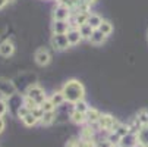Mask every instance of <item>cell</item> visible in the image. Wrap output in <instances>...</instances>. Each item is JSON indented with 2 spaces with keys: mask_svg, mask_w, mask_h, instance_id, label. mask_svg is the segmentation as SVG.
Instances as JSON below:
<instances>
[{
  "mask_svg": "<svg viewBox=\"0 0 148 147\" xmlns=\"http://www.w3.org/2000/svg\"><path fill=\"white\" fill-rule=\"evenodd\" d=\"M60 90H62L63 96H65V100L71 104H75L76 101L85 99V87H84V84L76 78L68 79L62 86Z\"/></svg>",
  "mask_w": 148,
  "mask_h": 147,
  "instance_id": "1",
  "label": "cell"
},
{
  "mask_svg": "<svg viewBox=\"0 0 148 147\" xmlns=\"http://www.w3.org/2000/svg\"><path fill=\"white\" fill-rule=\"evenodd\" d=\"M120 122L117 121V118H114L112 113H103L100 121L97 122V127L98 130L101 131H106V133H110V131H114L117 128V125Z\"/></svg>",
  "mask_w": 148,
  "mask_h": 147,
  "instance_id": "2",
  "label": "cell"
},
{
  "mask_svg": "<svg viewBox=\"0 0 148 147\" xmlns=\"http://www.w3.org/2000/svg\"><path fill=\"white\" fill-rule=\"evenodd\" d=\"M50 46L54 52H65L71 47V43L66 34H51Z\"/></svg>",
  "mask_w": 148,
  "mask_h": 147,
  "instance_id": "3",
  "label": "cell"
},
{
  "mask_svg": "<svg viewBox=\"0 0 148 147\" xmlns=\"http://www.w3.org/2000/svg\"><path fill=\"white\" fill-rule=\"evenodd\" d=\"M25 96H28V97H31L37 104H41V103H43L46 99H47V94H46V90L43 88V87H41L40 86V84H32V86L31 87H28L27 88V91L24 93Z\"/></svg>",
  "mask_w": 148,
  "mask_h": 147,
  "instance_id": "4",
  "label": "cell"
},
{
  "mask_svg": "<svg viewBox=\"0 0 148 147\" xmlns=\"http://www.w3.org/2000/svg\"><path fill=\"white\" fill-rule=\"evenodd\" d=\"M0 91L6 99H10L16 94L18 88H16V84L13 79L5 78V77H0Z\"/></svg>",
  "mask_w": 148,
  "mask_h": 147,
  "instance_id": "5",
  "label": "cell"
},
{
  "mask_svg": "<svg viewBox=\"0 0 148 147\" xmlns=\"http://www.w3.org/2000/svg\"><path fill=\"white\" fill-rule=\"evenodd\" d=\"M72 9L65 5H56L51 10V21H69L72 16Z\"/></svg>",
  "mask_w": 148,
  "mask_h": 147,
  "instance_id": "6",
  "label": "cell"
},
{
  "mask_svg": "<svg viewBox=\"0 0 148 147\" xmlns=\"http://www.w3.org/2000/svg\"><path fill=\"white\" fill-rule=\"evenodd\" d=\"M34 60H35V63L41 68H44L47 65H50V62H51V53L47 47H40L35 50L34 53Z\"/></svg>",
  "mask_w": 148,
  "mask_h": 147,
  "instance_id": "7",
  "label": "cell"
},
{
  "mask_svg": "<svg viewBox=\"0 0 148 147\" xmlns=\"http://www.w3.org/2000/svg\"><path fill=\"white\" fill-rule=\"evenodd\" d=\"M15 49H16L15 47V43H13L10 38H8V40H5V41L0 43V56L5 57V59L12 57L13 53H15Z\"/></svg>",
  "mask_w": 148,
  "mask_h": 147,
  "instance_id": "8",
  "label": "cell"
},
{
  "mask_svg": "<svg viewBox=\"0 0 148 147\" xmlns=\"http://www.w3.org/2000/svg\"><path fill=\"white\" fill-rule=\"evenodd\" d=\"M69 30V21H51V34H68Z\"/></svg>",
  "mask_w": 148,
  "mask_h": 147,
  "instance_id": "9",
  "label": "cell"
},
{
  "mask_svg": "<svg viewBox=\"0 0 148 147\" xmlns=\"http://www.w3.org/2000/svg\"><path fill=\"white\" fill-rule=\"evenodd\" d=\"M138 146H139L138 134L134 133H128L126 135H123L119 143V147H138Z\"/></svg>",
  "mask_w": 148,
  "mask_h": 147,
  "instance_id": "10",
  "label": "cell"
},
{
  "mask_svg": "<svg viewBox=\"0 0 148 147\" xmlns=\"http://www.w3.org/2000/svg\"><path fill=\"white\" fill-rule=\"evenodd\" d=\"M85 115H87V124H90V125H97V122L100 121V118H101L103 113H101L98 109L90 106V109L87 110Z\"/></svg>",
  "mask_w": 148,
  "mask_h": 147,
  "instance_id": "11",
  "label": "cell"
},
{
  "mask_svg": "<svg viewBox=\"0 0 148 147\" xmlns=\"http://www.w3.org/2000/svg\"><path fill=\"white\" fill-rule=\"evenodd\" d=\"M66 35H68L69 43H71V47H72V46H78L81 41L84 40L82 35H81V32H79V28H71Z\"/></svg>",
  "mask_w": 148,
  "mask_h": 147,
  "instance_id": "12",
  "label": "cell"
},
{
  "mask_svg": "<svg viewBox=\"0 0 148 147\" xmlns=\"http://www.w3.org/2000/svg\"><path fill=\"white\" fill-rule=\"evenodd\" d=\"M106 40H107V35H104L100 30H94V32H92V35L88 41L92 46H101V44L106 43Z\"/></svg>",
  "mask_w": 148,
  "mask_h": 147,
  "instance_id": "13",
  "label": "cell"
},
{
  "mask_svg": "<svg viewBox=\"0 0 148 147\" xmlns=\"http://www.w3.org/2000/svg\"><path fill=\"white\" fill-rule=\"evenodd\" d=\"M94 125H84L82 130H81V134H79V140H92L94 135H95V131H94Z\"/></svg>",
  "mask_w": 148,
  "mask_h": 147,
  "instance_id": "14",
  "label": "cell"
},
{
  "mask_svg": "<svg viewBox=\"0 0 148 147\" xmlns=\"http://www.w3.org/2000/svg\"><path fill=\"white\" fill-rule=\"evenodd\" d=\"M71 121H72L75 125H85V124H87V115L73 109V110H72V115H71Z\"/></svg>",
  "mask_w": 148,
  "mask_h": 147,
  "instance_id": "15",
  "label": "cell"
},
{
  "mask_svg": "<svg viewBox=\"0 0 148 147\" xmlns=\"http://www.w3.org/2000/svg\"><path fill=\"white\" fill-rule=\"evenodd\" d=\"M50 100L54 103V106H56V108H59V106H62V104H65V103H66L65 96H63L62 90H56V91L50 96Z\"/></svg>",
  "mask_w": 148,
  "mask_h": 147,
  "instance_id": "16",
  "label": "cell"
},
{
  "mask_svg": "<svg viewBox=\"0 0 148 147\" xmlns=\"http://www.w3.org/2000/svg\"><path fill=\"white\" fill-rule=\"evenodd\" d=\"M40 122L43 127H50V125H53L56 122V112H46Z\"/></svg>",
  "mask_w": 148,
  "mask_h": 147,
  "instance_id": "17",
  "label": "cell"
},
{
  "mask_svg": "<svg viewBox=\"0 0 148 147\" xmlns=\"http://www.w3.org/2000/svg\"><path fill=\"white\" fill-rule=\"evenodd\" d=\"M138 140L141 147H148V125L141 128V131L138 133Z\"/></svg>",
  "mask_w": 148,
  "mask_h": 147,
  "instance_id": "18",
  "label": "cell"
},
{
  "mask_svg": "<svg viewBox=\"0 0 148 147\" xmlns=\"http://www.w3.org/2000/svg\"><path fill=\"white\" fill-rule=\"evenodd\" d=\"M103 18L98 15V13H90V18H88V24L94 28V30H98L100 25L103 24Z\"/></svg>",
  "mask_w": 148,
  "mask_h": 147,
  "instance_id": "19",
  "label": "cell"
},
{
  "mask_svg": "<svg viewBox=\"0 0 148 147\" xmlns=\"http://www.w3.org/2000/svg\"><path fill=\"white\" fill-rule=\"evenodd\" d=\"M79 32H81V35H82L84 40H90L91 35H92V32H94V28L90 24H84V25L79 27Z\"/></svg>",
  "mask_w": 148,
  "mask_h": 147,
  "instance_id": "20",
  "label": "cell"
},
{
  "mask_svg": "<svg viewBox=\"0 0 148 147\" xmlns=\"http://www.w3.org/2000/svg\"><path fill=\"white\" fill-rule=\"evenodd\" d=\"M135 119L141 124V127H145V125H148V109H141V110H138Z\"/></svg>",
  "mask_w": 148,
  "mask_h": 147,
  "instance_id": "21",
  "label": "cell"
},
{
  "mask_svg": "<svg viewBox=\"0 0 148 147\" xmlns=\"http://www.w3.org/2000/svg\"><path fill=\"white\" fill-rule=\"evenodd\" d=\"M98 30H100L104 35H107V37H109V35H112V32H113V24L110 22V21L104 19V21H103V24L100 25Z\"/></svg>",
  "mask_w": 148,
  "mask_h": 147,
  "instance_id": "22",
  "label": "cell"
},
{
  "mask_svg": "<svg viewBox=\"0 0 148 147\" xmlns=\"http://www.w3.org/2000/svg\"><path fill=\"white\" fill-rule=\"evenodd\" d=\"M73 109L78 110V112H82V113H87V110L90 109V104L85 101V99H82V100H79L73 104Z\"/></svg>",
  "mask_w": 148,
  "mask_h": 147,
  "instance_id": "23",
  "label": "cell"
},
{
  "mask_svg": "<svg viewBox=\"0 0 148 147\" xmlns=\"http://www.w3.org/2000/svg\"><path fill=\"white\" fill-rule=\"evenodd\" d=\"M106 138H107L114 147H119V143H120V135L116 133V131H110V133H107V137H106Z\"/></svg>",
  "mask_w": 148,
  "mask_h": 147,
  "instance_id": "24",
  "label": "cell"
},
{
  "mask_svg": "<svg viewBox=\"0 0 148 147\" xmlns=\"http://www.w3.org/2000/svg\"><path fill=\"white\" fill-rule=\"evenodd\" d=\"M40 106L44 109V112H56V109H57V108L54 106V103L50 100V97H47V99H46L43 103L40 104Z\"/></svg>",
  "mask_w": 148,
  "mask_h": 147,
  "instance_id": "25",
  "label": "cell"
},
{
  "mask_svg": "<svg viewBox=\"0 0 148 147\" xmlns=\"http://www.w3.org/2000/svg\"><path fill=\"white\" fill-rule=\"evenodd\" d=\"M21 121H22V124L25 125V127H34V125L38 122V119H37V118H35V116H34L31 112H29V113H28V115H27L24 119H21Z\"/></svg>",
  "mask_w": 148,
  "mask_h": 147,
  "instance_id": "26",
  "label": "cell"
},
{
  "mask_svg": "<svg viewBox=\"0 0 148 147\" xmlns=\"http://www.w3.org/2000/svg\"><path fill=\"white\" fill-rule=\"evenodd\" d=\"M22 103H24V106H25V108H28L29 110H32V109H34V108H37V106H40V104H37L31 97H28V96H25V94H24V97H22Z\"/></svg>",
  "mask_w": 148,
  "mask_h": 147,
  "instance_id": "27",
  "label": "cell"
},
{
  "mask_svg": "<svg viewBox=\"0 0 148 147\" xmlns=\"http://www.w3.org/2000/svg\"><path fill=\"white\" fill-rule=\"evenodd\" d=\"M114 131H116L120 137H123V135H126V134L129 133V127H128V124H122V122H120Z\"/></svg>",
  "mask_w": 148,
  "mask_h": 147,
  "instance_id": "28",
  "label": "cell"
},
{
  "mask_svg": "<svg viewBox=\"0 0 148 147\" xmlns=\"http://www.w3.org/2000/svg\"><path fill=\"white\" fill-rule=\"evenodd\" d=\"M8 112H9V101H8V99L0 100V116H5Z\"/></svg>",
  "mask_w": 148,
  "mask_h": 147,
  "instance_id": "29",
  "label": "cell"
},
{
  "mask_svg": "<svg viewBox=\"0 0 148 147\" xmlns=\"http://www.w3.org/2000/svg\"><path fill=\"white\" fill-rule=\"evenodd\" d=\"M31 113H32V115L38 119V122H40V121H41V118L44 116V113H46V112H44V109L41 108V106H37V108H34V109L31 110Z\"/></svg>",
  "mask_w": 148,
  "mask_h": 147,
  "instance_id": "30",
  "label": "cell"
},
{
  "mask_svg": "<svg viewBox=\"0 0 148 147\" xmlns=\"http://www.w3.org/2000/svg\"><path fill=\"white\" fill-rule=\"evenodd\" d=\"M31 110L28 109V108H25L24 106V104H22V106H21L19 109H18V112H16V118H19V119H24L28 113H29Z\"/></svg>",
  "mask_w": 148,
  "mask_h": 147,
  "instance_id": "31",
  "label": "cell"
},
{
  "mask_svg": "<svg viewBox=\"0 0 148 147\" xmlns=\"http://www.w3.org/2000/svg\"><path fill=\"white\" fill-rule=\"evenodd\" d=\"M95 147H114L107 138H104V140H98L95 141Z\"/></svg>",
  "mask_w": 148,
  "mask_h": 147,
  "instance_id": "32",
  "label": "cell"
},
{
  "mask_svg": "<svg viewBox=\"0 0 148 147\" xmlns=\"http://www.w3.org/2000/svg\"><path fill=\"white\" fill-rule=\"evenodd\" d=\"M54 2H56V5H65L72 9V0H54Z\"/></svg>",
  "mask_w": 148,
  "mask_h": 147,
  "instance_id": "33",
  "label": "cell"
},
{
  "mask_svg": "<svg viewBox=\"0 0 148 147\" xmlns=\"http://www.w3.org/2000/svg\"><path fill=\"white\" fill-rule=\"evenodd\" d=\"M66 147H82V143H81V140L79 141L78 140H71Z\"/></svg>",
  "mask_w": 148,
  "mask_h": 147,
  "instance_id": "34",
  "label": "cell"
},
{
  "mask_svg": "<svg viewBox=\"0 0 148 147\" xmlns=\"http://www.w3.org/2000/svg\"><path fill=\"white\" fill-rule=\"evenodd\" d=\"M5 127H6V124H5V119H3V116H0V134L3 133Z\"/></svg>",
  "mask_w": 148,
  "mask_h": 147,
  "instance_id": "35",
  "label": "cell"
},
{
  "mask_svg": "<svg viewBox=\"0 0 148 147\" xmlns=\"http://www.w3.org/2000/svg\"><path fill=\"white\" fill-rule=\"evenodd\" d=\"M8 5H9V3L6 2V0H0V10H2V9H5Z\"/></svg>",
  "mask_w": 148,
  "mask_h": 147,
  "instance_id": "36",
  "label": "cell"
},
{
  "mask_svg": "<svg viewBox=\"0 0 148 147\" xmlns=\"http://www.w3.org/2000/svg\"><path fill=\"white\" fill-rule=\"evenodd\" d=\"M84 2H85V3H88L90 6H94V5L98 2V0H84Z\"/></svg>",
  "mask_w": 148,
  "mask_h": 147,
  "instance_id": "37",
  "label": "cell"
},
{
  "mask_svg": "<svg viewBox=\"0 0 148 147\" xmlns=\"http://www.w3.org/2000/svg\"><path fill=\"white\" fill-rule=\"evenodd\" d=\"M5 99H6V97H5V96L2 94V91H0V100H5Z\"/></svg>",
  "mask_w": 148,
  "mask_h": 147,
  "instance_id": "38",
  "label": "cell"
},
{
  "mask_svg": "<svg viewBox=\"0 0 148 147\" xmlns=\"http://www.w3.org/2000/svg\"><path fill=\"white\" fill-rule=\"evenodd\" d=\"M6 2H8V3L10 5V3H15V2H16V0H6Z\"/></svg>",
  "mask_w": 148,
  "mask_h": 147,
  "instance_id": "39",
  "label": "cell"
},
{
  "mask_svg": "<svg viewBox=\"0 0 148 147\" xmlns=\"http://www.w3.org/2000/svg\"><path fill=\"white\" fill-rule=\"evenodd\" d=\"M147 40H148V31H147Z\"/></svg>",
  "mask_w": 148,
  "mask_h": 147,
  "instance_id": "40",
  "label": "cell"
},
{
  "mask_svg": "<svg viewBox=\"0 0 148 147\" xmlns=\"http://www.w3.org/2000/svg\"><path fill=\"white\" fill-rule=\"evenodd\" d=\"M81 143H82V141H81ZM82 147H84V144H82Z\"/></svg>",
  "mask_w": 148,
  "mask_h": 147,
  "instance_id": "41",
  "label": "cell"
}]
</instances>
